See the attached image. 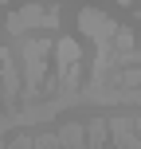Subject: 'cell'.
I'll list each match as a JSON object with an SVG mask.
<instances>
[{
  "label": "cell",
  "mask_w": 141,
  "mask_h": 149,
  "mask_svg": "<svg viewBox=\"0 0 141 149\" xmlns=\"http://www.w3.org/2000/svg\"><path fill=\"white\" fill-rule=\"evenodd\" d=\"M47 55H51V43H47V39H31V43H24V79H28V94H39V86H43Z\"/></svg>",
  "instance_id": "obj_1"
},
{
  "label": "cell",
  "mask_w": 141,
  "mask_h": 149,
  "mask_svg": "<svg viewBox=\"0 0 141 149\" xmlns=\"http://www.w3.org/2000/svg\"><path fill=\"white\" fill-rule=\"evenodd\" d=\"M78 28L86 31L90 39H98V47H110V39H114V31H118V24H114L110 16H102L98 8H82V12H78Z\"/></svg>",
  "instance_id": "obj_2"
},
{
  "label": "cell",
  "mask_w": 141,
  "mask_h": 149,
  "mask_svg": "<svg viewBox=\"0 0 141 149\" xmlns=\"http://www.w3.org/2000/svg\"><path fill=\"white\" fill-rule=\"evenodd\" d=\"M35 24H43V8L39 4H28V8H20V12L8 16V31H12V36H24V31L35 28Z\"/></svg>",
  "instance_id": "obj_3"
},
{
  "label": "cell",
  "mask_w": 141,
  "mask_h": 149,
  "mask_svg": "<svg viewBox=\"0 0 141 149\" xmlns=\"http://www.w3.org/2000/svg\"><path fill=\"white\" fill-rule=\"evenodd\" d=\"M126 98H133V102H141V90H129V94Z\"/></svg>",
  "instance_id": "obj_4"
},
{
  "label": "cell",
  "mask_w": 141,
  "mask_h": 149,
  "mask_svg": "<svg viewBox=\"0 0 141 149\" xmlns=\"http://www.w3.org/2000/svg\"><path fill=\"white\" fill-rule=\"evenodd\" d=\"M114 4H129V0H114Z\"/></svg>",
  "instance_id": "obj_5"
}]
</instances>
